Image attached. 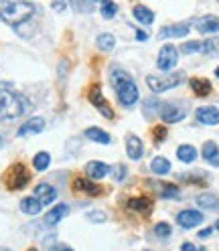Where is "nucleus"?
I'll list each match as a JSON object with an SVG mask.
<instances>
[{
  "instance_id": "nucleus-1",
  "label": "nucleus",
  "mask_w": 219,
  "mask_h": 251,
  "mask_svg": "<svg viewBox=\"0 0 219 251\" xmlns=\"http://www.w3.org/2000/svg\"><path fill=\"white\" fill-rule=\"evenodd\" d=\"M110 85L116 89V96H118V100H120V103L124 107L136 105L140 93H138L136 83L132 81L130 73H126V71L120 69V67H114L112 73H110Z\"/></svg>"
},
{
  "instance_id": "nucleus-2",
  "label": "nucleus",
  "mask_w": 219,
  "mask_h": 251,
  "mask_svg": "<svg viewBox=\"0 0 219 251\" xmlns=\"http://www.w3.org/2000/svg\"><path fill=\"white\" fill-rule=\"evenodd\" d=\"M30 109V101L12 89L0 87V120H14L25 116Z\"/></svg>"
},
{
  "instance_id": "nucleus-3",
  "label": "nucleus",
  "mask_w": 219,
  "mask_h": 251,
  "mask_svg": "<svg viewBox=\"0 0 219 251\" xmlns=\"http://www.w3.org/2000/svg\"><path fill=\"white\" fill-rule=\"evenodd\" d=\"M33 14H35V4L27 2V0H4L0 4V19L12 26L25 25Z\"/></svg>"
},
{
  "instance_id": "nucleus-4",
  "label": "nucleus",
  "mask_w": 219,
  "mask_h": 251,
  "mask_svg": "<svg viewBox=\"0 0 219 251\" xmlns=\"http://www.w3.org/2000/svg\"><path fill=\"white\" fill-rule=\"evenodd\" d=\"M183 81H185L183 71H179V73H166V75H148L146 77V83H148V87L154 93H164L168 89L181 85Z\"/></svg>"
},
{
  "instance_id": "nucleus-5",
  "label": "nucleus",
  "mask_w": 219,
  "mask_h": 251,
  "mask_svg": "<svg viewBox=\"0 0 219 251\" xmlns=\"http://www.w3.org/2000/svg\"><path fill=\"white\" fill-rule=\"evenodd\" d=\"M28 180H30V175H28L27 166L21 162L12 164L4 176V184H6V188H10V191H21V188H25L28 184Z\"/></svg>"
},
{
  "instance_id": "nucleus-6",
  "label": "nucleus",
  "mask_w": 219,
  "mask_h": 251,
  "mask_svg": "<svg viewBox=\"0 0 219 251\" xmlns=\"http://www.w3.org/2000/svg\"><path fill=\"white\" fill-rule=\"evenodd\" d=\"M179 63V51L175 45H163L159 57H156V65L161 71H173V67Z\"/></svg>"
},
{
  "instance_id": "nucleus-7",
  "label": "nucleus",
  "mask_w": 219,
  "mask_h": 251,
  "mask_svg": "<svg viewBox=\"0 0 219 251\" xmlns=\"http://www.w3.org/2000/svg\"><path fill=\"white\" fill-rule=\"evenodd\" d=\"M87 98H89L91 105L96 107V109H98V112H100L104 118H108V120H114V109L110 107V101L104 98V93H102L100 85H93V87L89 89V93H87Z\"/></svg>"
},
{
  "instance_id": "nucleus-8",
  "label": "nucleus",
  "mask_w": 219,
  "mask_h": 251,
  "mask_svg": "<svg viewBox=\"0 0 219 251\" xmlns=\"http://www.w3.org/2000/svg\"><path fill=\"white\" fill-rule=\"evenodd\" d=\"M159 116H161V120L166 122V124H177V122L185 120L187 107H185V105H179V103H161Z\"/></svg>"
},
{
  "instance_id": "nucleus-9",
  "label": "nucleus",
  "mask_w": 219,
  "mask_h": 251,
  "mask_svg": "<svg viewBox=\"0 0 219 251\" xmlns=\"http://www.w3.org/2000/svg\"><path fill=\"white\" fill-rule=\"evenodd\" d=\"M177 223L183 229H193V227L203 223V215L199 211H193V209H185V211H181L177 215Z\"/></svg>"
},
{
  "instance_id": "nucleus-10",
  "label": "nucleus",
  "mask_w": 219,
  "mask_h": 251,
  "mask_svg": "<svg viewBox=\"0 0 219 251\" xmlns=\"http://www.w3.org/2000/svg\"><path fill=\"white\" fill-rule=\"evenodd\" d=\"M189 30H191V25H189V23L168 25V26L161 28L159 37H161V39H183V37H187V35H189Z\"/></svg>"
},
{
  "instance_id": "nucleus-11",
  "label": "nucleus",
  "mask_w": 219,
  "mask_h": 251,
  "mask_svg": "<svg viewBox=\"0 0 219 251\" xmlns=\"http://www.w3.org/2000/svg\"><path fill=\"white\" fill-rule=\"evenodd\" d=\"M197 122L203 126H217L219 124V107L215 105H205L197 109Z\"/></svg>"
},
{
  "instance_id": "nucleus-12",
  "label": "nucleus",
  "mask_w": 219,
  "mask_h": 251,
  "mask_svg": "<svg viewBox=\"0 0 219 251\" xmlns=\"http://www.w3.org/2000/svg\"><path fill=\"white\" fill-rule=\"evenodd\" d=\"M33 197L45 207V205H51V202L57 199V191H55V186L47 184V182H41V184L35 186V195Z\"/></svg>"
},
{
  "instance_id": "nucleus-13",
  "label": "nucleus",
  "mask_w": 219,
  "mask_h": 251,
  "mask_svg": "<svg viewBox=\"0 0 219 251\" xmlns=\"http://www.w3.org/2000/svg\"><path fill=\"white\" fill-rule=\"evenodd\" d=\"M45 130V120L43 118H30L27 120L21 128H19V138H27V136H33V134H39Z\"/></svg>"
},
{
  "instance_id": "nucleus-14",
  "label": "nucleus",
  "mask_w": 219,
  "mask_h": 251,
  "mask_svg": "<svg viewBox=\"0 0 219 251\" xmlns=\"http://www.w3.org/2000/svg\"><path fill=\"white\" fill-rule=\"evenodd\" d=\"M197 30L203 35H213V33H219V17L215 14H205L197 21Z\"/></svg>"
},
{
  "instance_id": "nucleus-15",
  "label": "nucleus",
  "mask_w": 219,
  "mask_h": 251,
  "mask_svg": "<svg viewBox=\"0 0 219 251\" xmlns=\"http://www.w3.org/2000/svg\"><path fill=\"white\" fill-rule=\"evenodd\" d=\"M85 175L93 180H100V178H106L110 175V166L106 162H100V160H91L85 164Z\"/></svg>"
},
{
  "instance_id": "nucleus-16",
  "label": "nucleus",
  "mask_w": 219,
  "mask_h": 251,
  "mask_svg": "<svg viewBox=\"0 0 219 251\" xmlns=\"http://www.w3.org/2000/svg\"><path fill=\"white\" fill-rule=\"evenodd\" d=\"M67 213H69V207L67 205H63V202H61V205H55L49 213L45 215V225L47 227H55L61 221V219L67 217Z\"/></svg>"
},
{
  "instance_id": "nucleus-17",
  "label": "nucleus",
  "mask_w": 219,
  "mask_h": 251,
  "mask_svg": "<svg viewBox=\"0 0 219 251\" xmlns=\"http://www.w3.org/2000/svg\"><path fill=\"white\" fill-rule=\"evenodd\" d=\"M126 152L132 160H140L144 154V146L140 142V138H136L134 134H128L126 136Z\"/></svg>"
},
{
  "instance_id": "nucleus-18",
  "label": "nucleus",
  "mask_w": 219,
  "mask_h": 251,
  "mask_svg": "<svg viewBox=\"0 0 219 251\" xmlns=\"http://www.w3.org/2000/svg\"><path fill=\"white\" fill-rule=\"evenodd\" d=\"M73 188L75 191H82V193H87L91 197H98L104 193V188L96 182H91V180H85V178H75L73 180Z\"/></svg>"
},
{
  "instance_id": "nucleus-19",
  "label": "nucleus",
  "mask_w": 219,
  "mask_h": 251,
  "mask_svg": "<svg viewBox=\"0 0 219 251\" xmlns=\"http://www.w3.org/2000/svg\"><path fill=\"white\" fill-rule=\"evenodd\" d=\"M189 85H191V89H193V93L195 96H199V98H205V96H209L211 93V81L209 79H203V77H193V79H189Z\"/></svg>"
},
{
  "instance_id": "nucleus-20",
  "label": "nucleus",
  "mask_w": 219,
  "mask_h": 251,
  "mask_svg": "<svg viewBox=\"0 0 219 251\" xmlns=\"http://www.w3.org/2000/svg\"><path fill=\"white\" fill-rule=\"evenodd\" d=\"M203 158H205L211 166H215V168H219V146L215 144V142H205L203 144Z\"/></svg>"
},
{
  "instance_id": "nucleus-21",
  "label": "nucleus",
  "mask_w": 219,
  "mask_h": 251,
  "mask_svg": "<svg viewBox=\"0 0 219 251\" xmlns=\"http://www.w3.org/2000/svg\"><path fill=\"white\" fill-rule=\"evenodd\" d=\"M85 138L91 140V142H98V144H112V136L108 132H104L102 128H87Z\"/></svg>"
},
{
  "instance_id": "nucleus-22",
  "label": "nucleus",
  "mask_w": 219,
  "mask_h": 251,
  "mask_svg": "<svg viewBox=\"0 0 219 251\" xmlns=\"http://www.w3.org/2000/svg\"><path fill=\"white\" fill-rule=\"evenodd\" d=\"M134 19L140 23V25H152V21H154V12L148 8V6H142V4H138V6H134Z\"/></svg>"
},
{
  "instance_id": "nucleus-23",
  "label": "nucleus",
  "mask_w": 219,
  "mask_h": 251,
  "mask_svg": "<svg viewBox=\"0 0 219 251\" xmlns=\"http://www.w3.org/2000/svg\"><path fill=\"white\" fill-rule=\"evenodd\" d=\"M177 156H179L181 162L191 164V162H195V158H197V148L191 146V144H183V146L177 148Z\"/></svg>"
},
{
  "instance_id": "nucleus-24",
  "label": "nucleus",
  "mask_w": 219,
  "mask_h": 251,
  "mask_svg": "<svg viewBox=\"0 0 219 251\" xmlns=\"http://www.w3.org/2000/svg\"><path fill=\"white\" fill-rule=\"evenodd\" d=\"M150 170L154 172V175H159V176H164L170 172V162L166 158H163V156H154L152 162H150Z\"/></svg>"
},
{
  "instance_id": "nucleus-25",
  "label": "nucleus",
  "mask_w": 219,
  "mask_h": 251,
  "mask_svg": "<svg viewBox=\"0 0 219 251\" xmlns=\"http://www.w3.org/2000/svg\"><path fill=\"white\" fill-rule=\"evenodd\" d=\"M21 211L27 215H39L43 211V205L35 199V197H27L21 201Z\"/></svg>"
},
{
  "instance_id": "nucleus-26",
  "label": "nucleus",
  "mask_w": 219,
  "mask_h": 251,
  "mask_svg": "<svg viewBox=\"0 0 219 251\" xmlns=\"http://www.w3.org/2000/svg\"><path fill=\"white\" fill-rule=\"evenodd\" d=\"M128 209L140 211V213H148V211L152 209V202H150V199H146V197H136V199H130V201H128Z\"/></svg>"
},
{
  "instance_id": "nucleus-27",
  "label": "nucleus",
  "mask_w": 219,
  "mask_h": 251,
  "mask_svg": "<svg viewBox=\"0 0 219 251\" xmlns=\"http://www.w3.org/2000/svg\"><path fill=\"white\" fill-rule=\"evenodd\" d=\"M197 205L201 209H207V211H213V209H219V199L215 195H199L197 197Z\"/></svg>"
},
{
  "instance_id": "nucleus-28",
  "label": "nucleus",
  "mask_w": 219,
  "mask_h": 251,
  "mask_svg": "<svg viewBox=\"0 0 219 251\" xmlns=\"http://www.w3.org/2000/svg\"><path fill=\"white\" fill-rule=\"evenodd\" d=\"M96 45H98V49L108 53V51H112L114 49V45H116V39L114 35H110V33H102L98 39H96Z\"/></svg>"
},
{
  "instance_id": "nucleus-29",
  "label": "nucleus",
  "mask_w": 219,
  "mask_h": 251,
  "mask_svg": "<svg viewBox=\"0 0 219 251\" xmlns=\"http://www.w3.org/2000/svg\"><path fill=\"white\" fill-rule=\"evenodd\" d=\"M100 12H102V17L104 19H114L116 14H118V4L114 2V0H102V4H100Z\"/></svg>"
},
{
  "instance_id": "nucleus-30",
  "label": "nucleus",
  "mask_w": 219,
  "mask_h": 251,
  "mask_svg": "<svg viewBox=\"0 0 219 251\" xmlns=\"http://www.w3.org/2000/svg\"><path fill=\"white\" fill-rule=\"evenodd\" d=\"M49 164H51V154H49V152H39V154H35V158H33L35 170L43 172V170L49 168Z\"/></svg>"
},
{
  "instance_id": "nucleus-31",
  "label": "nucleus",
  "mask_w": 219,
  "mask_h": 251,
  "mask_svg": "<svg viewBox=\"0 0 219 251\" xmlns=\"http://www.w3.org/2000/svg\"><path fill=\"white\" fill-rule=\"evenodd\" d=\"M159 186V195L163 197V199H177L179 195H181V191H179V186H175V184H166V182H163V184H156ZM154 186V188H156Z\"/></svg>"
},
{
  "instance_id": "nucleus-32",
  "label": "nucleus",
  "mask_w": 219,
  "mask_h": 251,
  "mask_svg": "<svg viewBox=\"0 0 219 251\" xmlns=\"http://www.w3.org/2000/svg\"><path fill=\"white\" fill-rule=\"evenodd\" d=\"M181 51L191 55V53H205V41H189V43H183Z\"/></svg>"
},
{
  "instance_id": "nucleus-33",
  "label": "nucleus",
  "mask_w": 219,
  "mask_h": 251,
  "mask_svg": "<svg viewBox=\"0 0 219 251\" xmlns=\"http://www.w3.org/2000/svg\"><path fill=\"white\" fill-rule=\"evenodd\" d=\"M203 55H219V37L205 41V53Z\"/></svg>"
},
{
  "instance_id": "nucleus-34",
  "label": "nucleus",
  "mask_w": 219,
  "mask_h": 251,
  "mask_svg": "<svg viewBox=\"0 0 219 251\" xmlns=\"http://www.w3.org/2000/svg\"><path fill=\"white\" fill-rule=\"evenodd\" d=\"M154 235H159V237L166 239L168 235H170V225L168 223H156L154 225Z\"/></svg>"
},
{
  "instance_id": "nucleus-35",
  "label": "nucleus",
  "mask_w": 219,
  "mask_h": 251,
  "mask_svg": "<svg viewBox=\"0 0 219 251\" xmlns=\"http://www.w3.org/2000/svg\"><path fill=\"white\" fill-rule=\"evenodd\" d=\"M87 219H89L91 223H104L106 219H108V215L104 211H89L87 213Z\"/></svg>"
},
{
  "instance_id": "nucleus-36",
  "label": "nucleus",
  "mask_w": 219,
  "mask_h": 251,
  "mask_svg": "<svg viewBox=\"0 0 219 251\" xmlns=\"http://www.w3.org/2000/svg\"><path fill=\"white\" fill-rule=\"evenodd\" d=\"M73 6H77V10L80 12H91L93 10V4L87 2V0H71Z\"/></svg>"
},
{
  "instance_id": "nucleus-37",
  "label": "nucleus",
  "mask_w": 219,
  "mask_h": 251,
  "mask_svg": "<svg viewBox=\"0 0 219 251\" xmlns=\"http://www.w3.org/2000/svg\"><path fill=\"white\" fill-rule=\"evenodd\" d=\"M126 175H128V168L124 164H118L116 170H114V178L116 180H124V178H126Z\"/></svg>"
},
{
  "instance_id": "nucleus-38",
  "label": "nucleus",
  "mask_w": 219,
  "mask_h": 251,
  "mask_svg": "<svg viewBox=\"0 0 219 251\" xmlns=\"http://www.w3.org/2000/svg\"><path fill=\"white\" fill-rule=\"evenodd\" d=\"M166 136V128H163V126H159V128L154 130V142H163Z\"/></svg>"
},
{
  "instance_id": "nucleus-39",
  "label": "nucleus",
  "mask_w": 219,
  "mask_h": 251,
  "mask_svg": "<svg viewBox=\"0 0 219 251\" xmlns=\"http://www.w3.org/2000/svg\"><path fill=\"white\" fill-rule=\"evenodd\" d=\"M181 251H205V249H203V247H195L193 243L187 241V243H183V245H181Z\"/></svg>"
},
{
  "instance_id": "nucleus-40",
  "label": "nucleus",
  "mask_w": 219,
  "mask_h": 251,
  "mask_svg": "<svg viewBox=\"0 0 219 251\" xmlns=\"http://www.w3.org/2000/svg\"><path fill=\"white\" fill-rule=\"evenodd\" d=\"M53 8H55L57 12H63V10L67 8V4H65V0H53Z\"/></svg>"
},
{
  "instance_id": "nucleus-41",
  "label": "nucleus",
  "mask_w": 219,
  "mask_h": 251,
  "mask_svg": "<svg viewBox=\"0 0 219 251\" xmlns=\"http://www.w3.org/2000/svg\"><path fill=\"white\" fill-rule=\"evenodd\" d=\"M211 233H213V229H211V227H205V229H201V231H199V237H201V239H207Z\"/></svg>"
},
{
  "instance_id": "nucleus-42",
  "label": "nucleus",
  "mask_w": 219,
  "mask_h": 251,
  "mask_svg": "<svg viewBox=\"0 0 219 251\" xmlns=\"http://www.w3.org/2000/svg\"><path fill=\"white\" fill-rule=\"evenodd\" d=\"M136 39H138V41H148V35L144 33V30L138 28V30H136Z\"/></svg>"
},
{
  "instance_id": "nucleus-43",
  "label": "nucleus",
  "mask_w": 219,
  "mask_h": 251,
  "mask_svg": "<svg viewBox=\"0 0 219 251\" xmlns=\"http://www.w3.org/2000/svg\"><path fill=\"white\" fill-rule=\"evenodd\" d=\"M61 251H73V249H69V247H63V249H61Z\"/></svg>"
},
{
  "instance_id": "nucleus-44",
  "label": "nucleus",
  "mask_w": 219,
  "mask_h": 251,
  "mask_svg": "<svg viewBox=\"0 0 219 251\" xmlns=\"http://www.w3.org/2000/svg\"><path fill=\"white\" fill-rule=\"evenodd\" d=\"M215 75H217V77H219V67H217V69H215Z\"/></svg>"
},
{
  "instance_id": "nucleus-45",
  "label": "nucleus",
  "mask_w": 219,
  "mask_h": 251,
  "mask_svg": "<svg viewBox=\"0 0 219 251\" xmlns=\"http://www.w3.org/2000/svg\"><path fill=\"white\" fill-rule=\"evenodd\" d=\"M0 146H2V136H0Z\"/></svg>"
},
{
  "instance_id": "nucleus-46",
  "label": "nucleus",
  "mask_w": 219,
  "mask_h": 251,
  "mask_svg": "<svg viewBox=\"0 0 219 251\" xmlns=\"http://www.w3.org/2000/svg\"><path fill=\"white\" fill-rule=\"evenodd\" d=\"M217 231H219V221H217Z\"/></svg>"
},
{
  "instance_id": "nucleus-47",
  "label": "nucleus",
  "mask_w": 219,
  "mask_h": 251,
  "mask_svg": "<svg viewBox=\"0 0 219 251\" xmlns=\"http://www.w3.org/2000/svg\"><path fill=\"white\" fill-rule=\"evenodd\" d=\"M28 251H37V249H28Z\"/></svg>"
},
{
  "instance_id": "nucleus-48",
  "label": "nucleus",
  "mask_w": 219,
  "mask_h": 251,
  "mask_svg": "<svg viewBox=\"0 0 219 251\" xmlns=\"http://www.w3.org/2000/svg\"><path fill=\"white\" fill-rule=\"evenodd\" d=\"M2 251H8V249H2Z\"/></svg>"
},
{
  "instance_id": "nucleus-49",
  "label": "nucleus",
  "mask_w": 219,
  "mask_h": 251,
  "mask_svg": "<svg viewBox=\"0 0 219 251\" xmlns=\"http://www.w3.org/2000/svg\"><path fill=\"white\" fill-rule=\"evenodd\" d=\"M217 2H219V0H217Z\"/></svg>"
}]
</instances>
